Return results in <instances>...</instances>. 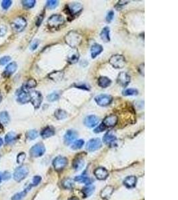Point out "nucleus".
Returning <instances> with one entry per match:
<instances>
[{
	"label": "nucleus",
	"mask_w": 178,
	"mask_h": 200,
	"mask_svg": "<svg viewBox=\"0 0 178 200\" xmlns=\"http://www.w3.org/2000/svg\"><path fill=\"white\" fill-rule=\"evenodd\" d=\"M59 4V2L57 0H49L47 2V6L49 9H55Z\"/></svg>",
	"instance_id": "79ce46f5"
},
{
	"label": "nucleus",
	"mask_w": 178,
	"mask_h": 200,
	"mask_svg": "<svg viewBox=\"0 0 178 200\" xmlns=\"http://www.w3.org/2000/svg\"><path fill=\"white\" fill-rule=\"evenodd\" d=\"M102 147V141L99 138L91 139L87 142L86 145V149L88 152H95Z\"/></svg>",
	"instance_id": "9d476101"
},
{
	"label": "nucleus",
	"mask_w": 178,
	"mask_h": 200,
	"mask_svg": "<svg viewBox=\"0 0 178 200\" xmlns=\"http://www.w3.org/2000/svg\"><path fill=\"white\" fill-rule=\"evenodd\" d=\"M2 95L1 93V91H0V103L2 102Z\"/></svg>",
	"instance_id": "4d7b16f0"
},
{
	"label": "nucleus",
	"mask_w": 178,
	"mask_h": 200,
	"mask_svg": "<svg viewBox=\"0 0 178 200\" xmlns=\"http://www.w3.org/2000/svg\"><path fill=\"white\" fill-rule=\"evenodd\" d=\"M41 181V178L40 176L36 175L34 176L33 180H32V186H37V185L40 184Z\"/></svg>",
	"instance_id": "a18cd8bd"
},
{
	"label": "nucleus",
	"mask_w": 178,
	"mask_h": 200,
	"mask_svg": "<svg viewBox=\"0 0 178 200\" xmlns=\"http://www.w3.org/2000/svg\"><path fill=\"white\" fill-rule=\"evenodd\" d=\"M64 76V73L62 71H53L49 75L50 79L53 80L54 82H58L62 79Z\"/></svg>",
	"instance_id": "bb28decb"
},
{
	"label": "nucleus",
	"mask_w": 178,
	"mask_h": 200,
	"mask_svg": "<svg viewBox=\"0 0 178 200\" xmlns=\"http://www.w3.org/2000/svg\"><path fill=\"white\" fill-rule=\"evenodd\" d=\"M114 17V12L113 11H110L109 12L107 13L106 15V21L108 23H110L112 20H113Z\"/></svg>",
	"instance_id": "09e8293b"
},
{
	"label": "nucleus",
	"mask_w": 178,
	"mask_h": 200,
	"mask_svg": "<svg viewBox=\"0 0 178 200\" xmlns=\"http://www.w3.org/2000/svg\"><path fill=\"white\" fill-rule=\"evenodd\" d=\"M79 53H77V52H73L68 56V62L70 63H72V64L75 63L79 60Z\"/></svg>",
	"instance_id": "2f4dec72"
},
{
	"label": "nucleus",
	"mask_w": 178,
	"mask_h": 200,
	"mask_svg": "<svg viewBox=\"0 0 178 200\" xmlns=\"http://www.w3.org/2000/svg\"><path fill=\"white\" fill-rule=\"evenodd\" d=\"M17 68V63L13 61V62L10 63L9 65H7V66L6 68L5 73L7 75H11L15 72Z\"/></svg>",
	"instance_id": "393cba45"
},
{
	"label": "nucleus",
	"mask_w": 178,
	"mask_h": 200,
	"mask_svg": "<svg viewBox=\"0 0 178 200\" xmlns=\"http://www.w3.org/2000/svg\"><path fill=\"white\" fill-rule=\"evenodd\" d=\"M84 140H76L74 142H73V144L72 145L71 148L72 149L77 150V149H79L83 147V145H84Z\"/></svg>",
	"instance_id": "e433bc0d"
},
{
	"label": "nucleus",
	"mask_w": 178,
	"mask_h": 200,
	"mask_svg": "<svg viewBox=\"0 0 178 200\" xmlns=\"http://www.w3.org/2000/svg\"><path fill=\"white\" fill-rule=\"evenodd\" d=\"M103 51L102 46L98 44H94L91 48V56L92 58L95 57L99 55Z\"/></svg>",
	"instance_id": "6ab92c4d"
},
{
	"label": "nucleus",
	"mask_w": 178,
	"mask_h": 200,
	"mask_svg": "<svg viewBox=\"0 0 178 200\" xmlns=\"http://www.w3.org/2000/svg\"><path fill=\"white\" fill-rule=\"evenodd\" d=\"M122 94L125 96H134L137 95L138 94V91L134 88H129V89H126L123 90Z\"/></svg>",
	"instance_id": "c9c22d12"
},
{
	"label": "nucleus",
	"mask_w": 178,
	"mask_h": 200,
	"mask_svg": "<svg viewBox=\"0 0 178 200\" xmlns=\"http://www.w3.org/2000/svg\"><path fill=\"white\" fill-rule=\"evenodd\" d=\"M15 140H16V134L13 132L7 133L5 136V141L7 144H12Z\"/></svg>",
	"instance_id": "c85d7f7f"
},
{
	"label": "nucleus",
	"mask_w": 178,
	"mask_h": 200,
	"mask_svg": "<svg viewBox=\"0 0 178 200\" xmlns=\"http://www.w3.org/2000/svg\"><path fill=\"white\" fill-rule=\"evenodd\" d=\"M39 44H40V41H39L37 40H35L34 41H32V43L30 45V49L32 50V51L36 50Z\"/></svg>",
	"instance_id": "de8ad7c7"
},
{
	"label": "nucleus",
	"mask_w": 178,
	"mask_h": 200,
	"mask_svg": "<svg viewBox=\"0 0 178 200\" xmlns=\"http://www.w3.org/2000/svg\"><path fill=\"white\" fill-rule=\"evenodd\" d=\"M69 13L72 15H76L82 10L83 7L79 3H73L68 6Z\"/></svg>",
	"instance_id": "a211bd4d"
},
{
	"label": "nucleus",
	"mask_w": 178,
	"mask_h": 200,
	"mask_svg": "<svg viewBox=\"0 0 178 200\" xmlns=\"http://www.w3.org/2000/svg\"><path fill=\"white\" fill-rule=\"evenodd\" d=\"M12 2L11 0H3L2 3V7L3 10H7L11 6Z\"/></svg>",
	"instance_id": "c03bdc74"
},
{
	"label": "nucleus",
	"mask_w": 178,
	"mask_h": 200,
	"mask_svg": "<svg viewBox=\"0 0 178 200\" xmlns=\"http://www.w3.org/2000/svg\"><path fill=\"white\" fill-rule=\"evenodd\" d=\"M68 164V159L62 156H58L53 161V165L56 171H61Z\"/></svg>",
	"instance_id": "1a4fd4ad"
},
{
	"label": "nucleus",
	"mask_w": 178,
	"mask_h": 200,
	"mask_svg": "<svg viewBox=\"0 0 178 200\" xmlns=\"http://www.w3.org/2000/svg\"><path fill=\"white\" fill-rule=\"evenodd\" d=\"M65 41L70 47L76 48L82 43V38L79 33L75 31H71L65 36Z\"/></svg>",
	"instance_id": "f257e3e1"
},
{
	"label": "nucleus",
	"mask_w": 178,
	"mask_h": 200,
	"mask_svg": "<svg viewBox=\"0 0 178 200\" xmlns=\"http://www.w3.org/2000/svg\"><path fill=\"white\" fill-rule=\"evenodd\" d=\"M7 33V28L4 25H0V36L3 37Z\"/></svg>",
	"instance_id": "3c124183"
},
{
	"label": "nucleus",
	"mask_w": 178,
	"mask_h": 200,
	"mask_svg": "<svg viewBox=\"0 0 178 200\" xmlns=\"http://www.w3.org/2000/svg\"><path fill=\"white\" fill-rule=\"evenodd\" d=\"M67 112L63 110L58 109L55 111V117L58 120H64V119L67 117Z\"/></svg>",
	"instance_id": "7c9ffc66"
},
{
	"label": "nucleus",
	"mask_w": 178,
	"mask_h": 200,
	"mask_svg": "<svg viewBox=\"0 0 178 200\" xmlns=\"http://www.w3.org/2000/svg\"><path fill=\"white\" fill-rule=\"evenodd\" d=\"M30 94V102H32L33 107L36 109H38L41 106L43 97L40 91H33L29 93Z\"/></svg>",
	"instance_id": "0eeeda50"
},
{
	"label": "nucleus",
	"mask_w": 178,
	"mask_h": 200,
	"mask_svg": "<svg viewBox=\"0 0 178 200\" xmlns=\"http://www.w3.org/2000/svg\"><path fill=\"white\" fill-rule=\"evenodd\" d=\"M118 122V117L117 115L111 114L110 115H107L103 121V125L106 127V128H111V127H114L116 125Z\"/></svg>",
	"instance_id": "f8f14e48"
},
{
	"label": "nucleus",
	"mask_w": 178,
	"mask_h": 200,
	"mask_svg": "<svg viewBox=\"0 0 178 200\" xmlns=\"http://www.w3.org/2000/svg\"><path fill=\"white\" fill-rule=\"evenodd\" d=\"M1 182H2V177L0 175V183H1Z\"/></svg>",
	"instance_id": "13d9d810"
},
{
	"label": "nucleus",
	"mask_w": 178,
	"mask_h": 200,
	"mask_svg": "<svg viewBox=\"0 0 178 200\" xmlns=\"http://www.w3.org/2000/svg\"><path fill=\"white\" fill-rule=\"evenodd\" d=\"M60 98V94L57 92H53L48 95L47 99L49 102H55Z\"/></svg>",
	"instance_id": "a19ab883"
},
{
	"label": "nucleus",
	"mask_w": 178,
	"mask_h": 200,
	"mask_svg": "<svg viewBox=\"0 0 178 200\" xmlns=\"http://www.w3.org/2000/svg\"><path fill=\"white\" fill-rule=\"evenodd\" d=\"M10 121V115L7 111H2V112H0V127L1 128L2 125H6L8 124Z\"/></svg>",
	"instance_id": "5701e85b"
},
{
	"label": "nucleus",
	"mask_w": 178,
	"mask_h": 200,
	"mask_svg": "<svg viewBox=\"0 0 178 200\" xmlns=\"http://www.w3.org/2000/svg\"><path fill=\"white\" fill-rule=\"evenodd\" d=\"M64 18L62 15L59 14L52 15L48 20V24L50 28L56 29L64 24Z\"/></svg>",
	"instance_id": "f03ea898"
},
{
	"label": "nucleus",
	"mask_w": 178,
	"mask_h": 200,
	"mask_svg": "<svg viewBox=\"0 0 178 200\" xmlns=\"http://www.w3.org/2000/svg\"><path fill=\"white\" fill-rule=\"evenodd\" d=\"M11 60V57L8 56H6L2 57L1 59H0V65H5L6 63H7L9 61Z\"/></svg>",
	"instance_id": "49530a36"
},
{
	"label": "nucleus",
	"mask_w": 178,
	"mask_h": 200,
	"mask_svg": "<svg viewBox=\"0 0 178 200\" xmlns=\"http://www.w3.org/2000/svg\"><path fill=\"white\" fill-rule=\"evenodd\" d=\"M27 26L25 19L22 17H18L15 19L11 24V27L14 31L16 32H21Z\"/></svg>",
	"instance_id": "20e7f679"
},
{
	"label": "nucleus",
	"mask_w": 178,
	"mask_h": 200,
	"mask_svg": "<svg viewBox=\"0 0 178 200\" xmlns=\"http://www.w3.org/2000/svg\"><path fill=\"white\" fill-rule=\"evenodd\" d=\"M10 178H11V175L9 172H7V171L4 172V174H3V179L7 180V179H9Z\"/></svg>",
	"instance_id": "864d4df0"
},
{
	"label": "nucleus",
	"mask_w": 178,
	"mask_h": 200,
	"mask_svg": "<svg viewBox=\"0 0 178 200\" xmlns=\"http://www.w3.org/2000/svg\"><path fill=\"white\" fill-rule=\"evenodd\" d=\"M37 86V82L36 79H34L33 78H30L26 82V85L25 87L28 89H32V88L36 87Z\"/></svg>",
	"instance_id": "ea45409f"
},
{
	"label": "nucleus",
	"mask_w": 178,
	"mask_h": 200,
	"mask_svg": "<svg viewBox=\"0 0 178 200\" xmlns=\"http://www.w3.org/2000/svg\"><path fill=\"white\" fill-rule=\"evenodd\" d=\"M3 140L2 139L1 137H0V147H1V146L3 145Z\"/></svg>",
	"instance_id": "6e6d98bb"
},
{
	"label": "nucleus",
	"mask_w": 178,
	"mask_h": 200,
	"mask_svg": "<svg viewBox=\"0 0 178 200\" xmlns=\"http://www.w3.org/2000/svg\"><path fill=\"white\" fill-rule=\"evenodd\" d=\"M17 101L20 103H22V104L28 103L30 102L29 93L26 91V90L24 89H21L17 94Z\"/></svg>",
	"instance_id": "2eb2a0df"
},
{
	"label": "nucleus",
	"mask_w": 178,
	"mask_h": 200,
	"mask_svg": "<svg viewBox=\"0 0 178 200\" xmlns=\"http://www.w3.org/2000/svg\"><path fill=\"white\" fill-rule=\"evenodd\" d=\"M94 175L97 179L99 180H104L106 179L108 175H109V172L104 167H98L94 170Z\"/></svg>",
	"instance_id": "dca6fc26"
},
{
	"label": "nucleus",
	"mask_w": 178,
	"mask_h": 200,
	"mask_svg": "<svg viewBox=\"0 0 178 200\" xmlns=\"http://www.w3.org/2000/svg\"><path fill=\"white\" fill-rule=\"evenodd\" d=\"M29 174V169L26 165H21L18 167L14 173V179L17 182L24 180Z\"/></svg>",
	"instance_id": "7ed1b4c3"
},
{
	"label": "nucleus",
	"mask_w": 178,
	"mask_h": 200,
	"mask_svg": "<svg viewBox=\"0 0 178 200\" xmlns=\"http://www.w3.org/2000/svg\"><path fill=\"white\" fill-rule=\"evenodd\" d=\"M111 83V81L107 77L102 76L98 79V85L102 88H106L109 87Z\"/></svg>",
	"instance_id": "4be33fe9"
},
{
	"label": "nucleus",
	"mask_w": 178,
	"mask_h": 200,
	"mask_svg": "<svg viewBox=\"0 0 178 200\" xmlns=\"http://www.w3.org/2000/svg\"><path fill=\"white\" fill-rule=\"evenodd\" d=\"M54 134H55V130L51 126H48L41 131V136L44 139H47V138L53 136Z\"/></svg>",
	"instance_id": "412c9836"
},
{
	"label": "nucleus",
	"mask_w": 178,
	"mask_h": 200,
	"mask_svg": "<svg viewBox=\"0 0 178 200\" xmlns=\"http://www.w3.org/2000/svg\"><path fill=\"white\" fill-rule=\"evenodd\" d=\"M99 121V120L98 117H97L96 115H91L85 118L84 125L87 127V128H92L98 125Z\"/></svg>",
	"instance_id": "ddd939ff"
},
{
	"label": "nucleus",
	"mask_w": 178,
	"mask_h": 200,
	"mask_svg": "<svg viewBox=\"0 0 178 200\" xmlns=\"http://www.w3.org/2000/svg\"><path fill=\"white\" fill-rule=\"evenodd\" d=\"M43 16H42V15H40V17H38L37 19V23H36V24L37 25H40L41 24V23L42 21V20H43Z\"/></svg>",
	"instance_id": "5fc2aeb1"
},
{
	"label": "nucleus",
	"mask_w": 178,
	"mask_h": 200,
	"mask_svg": "<svg viewBox=\"0 0 178 200\" xmlns=\"http://www.w3.org/2000/svg\"><path fill=\"white\" fill-rule=\"evenodd\" d=\"M110 63L115 68H122L125 66L126 61L125 57L122 55H114L109 60Z\"/></svg>",
	"instance_id": "39448f33"
},
{
	"label": "nucleus",
	"mask_w": 178,
	"mask_h": 200,
	"mask_svg": "<svg viewBox=\"0 0 178 200\" xmlns=\"http://www.w3.org/2000/svg\"><path fill=\"white\" fill-rule=\"evenodd\" d=\"M95 191V187L94 186H88L83 188L82 192L85 197H90Z\"/></svg>",
	"instance_id": "c756f323"
},
{
	"label": "nucleus",
	"mask_w": 178,
	"mask_h": 200,
	"mask_svg": "<svg viewBox=\"0 0 178 200\" xmlns=\"http://www.w3.org/2000/svg\"><path fill=\"white\" fill-rule=\"evenodd\" d=\"M139 71H140V74H142L143 76L144 75V63L140 65V66H139Z\"/></svg>",
	"instance_id": "603ef678"
},
{
	"label": "nucleus",
	"mask_w": 178,
	"mask_h": 200,
	"mask_svg": "<svg viewBox=\"0 0 178 200\" xmlns=\"http://www.w3.org/2000/svg\"><path fill=\"white\" fill-rule=\"evenodd\" d=\"M62 186L65 189L71 190L73 187V186H74V183H73V181L72 179L66 178L62 182Z\"/></svg>",
	"instance_id": "473e14b6"
},
{
	"label": "nucleus",
	"mask_w": 178,
	"mask_h": 200,
	"mask_svg": "<svg viewBox=\"0 0 178 200\" xmlns=\"http://www.w3.org/2000/svg\"><path fill=\"white\" fill-rule=\"evenodd\" d=\"M27 190H24L21 192H19L16 194H15L12 198H11V200H23L27 194Z\"/></svg>",
	"instance_id": "58836bf2"
},
{
	"label": "nucleus",
	"mask_w": 178,
	"mask_h": 200,
	"mask_svg": "<svg viewBox=\"0 0 178 200\" xmlns=\"http://www.w3.org/2000/svg\"><path fill=\"white\" fill-rule=\"evenodd\" d=\"M103 141L104 143L107 145L113 144L116 141V136L111 133H107L103 138Z\"/></svg>",
	"instance_id": "b1692460"
},
{
	"label": "nucleus",
	"mask_w": 178,
	"mask_h": 200,
	"mask_svg": "<svg viewBox=\"0 0 178 200\" xmlns=\"http://www.w3.org/2000/svg\"><path fill=\"white\" fill-rule=\"evenodd\" d=\"M84 161L83 159H80V158H77L75 159V161H73V167L74 168L75 170L77 171H79L80 170H82V169L84 167Z\"/></svg>",
	"instance_id": "cd10ccee"
},
{
	"label": "nucleus",
	"mask_w": 178,
	"mask_h": 200,
	"mask_svg": "<svg viewBox=\"0 0 178 200\" xmlns=\"http://www.w3.org/2000/svg\"><path fill=\"white\" fill-rule=\"evenodd\" d=\"M45 152V148L42 143H38L34 145L30 149V156L33 157H39L43 156Z\"/></svg>",
	"instance_id": "423d86ee"
},
{
	"label": "nucleus",
	"mask_w": 178,
	"mask_h": 200,
	"mask_svg": "<svg viewBox=\"0 0 178 200\" xmlns=\"http://www.w3.org/2000/svg\"><path fill=\"white\" fill-rule=\"evenodd\" d=\"M112 99L113 98L111 95L106 94H100L95 98V101L97 104L102 107L109 106L111 103Z\"/></svg>",
	"instance_id": "6e6552de"
},
{
	"label": "nucleus",
	"mask_w": 178,
	"mask_h": 200,
	"mask_svg": "<svg viewBox=\"0 0 178 200\" xmlns=\"http://www.w3.org/2000/svg\"><path fill=\"white\" fill-rule=\"evenodd\" d=\"M137 183V178L135 176H128L123 181V184L127 188H133Z\"/></svg>",
	"instance_id": "aec40b11"
},
{
	"label": "nucleus",
	"mask_w": 178,
	"mask_h": 200,
	"mask_svg": "<svg viewBox=\"0 0 178 200\" xmlns=\"http://www.w3.org/2000/svg\"><path fill=\"white\" fill-rule=\"evenodd\" d=\"M130 82H131V77L127 74V73L126 72L119 73L117 78V82L119 86L125 87L129 85Z\"/></svg>",
	"instance_id": "9b49d317"
},
{
	"label": "nucleus",
	"mask_w": 178,
	"mask_h": 200,
	"mask_svg": "<svg viewBox=\"0 0 178 200\" xmlns=\"http://www.w3.org/2000/svg\"><path fill=\"white\" fill-rule=\"evenodd\" d=\"M106 127L104 126L103 124H101L100 125H99L98 128H96L94 129V132L95 133H100V132H102L103 130L106 129Z\"/></svg>",
	"instance_id": "8fccbe9b"
},
{
	"label": "nucleus",
	"mask_w": 178,
	"mask_h": 200,
	"mask_svg": "<svg viewBox=\"0 0 178 200\" xmlns=\"http://www.w3.org/2000/svg\"><path fill=\"white\" fill-rule=\"evenodd\" d=\"M25 157H26V155L24 152H21L19 153V154L17 155V163H22L24 162V160H25Z\"/></svg>",
	"instance_id": "37998d69"
},
{
	"label": "nucleus",
	"mask_w": 178,
	"mask_h": 200,
	"mask_svg": "<svg viewBox=\"0 0 178 200\" xmlns=\"http://www.w3.org/2000/svg\"><path fill=\"white\" fill-rule=\"evenodd\" d=\"M75 180L76 182L81 183H85V184H90L91 182L90 179L87 178V177H86L84 175H79V176H77L75 178Z\"/></svg>",
	"instance_id": "72a5a7b5"
},
{
	"label": "nucleus",
	"mask_w": 178,
	"mask_h": 200,
	"mask_svg": "<svg viewBox=\"0 0 178 200\" xmlns=\"http://www.w3.org/2000/svg\"><path fill=\"white\" fill-rule=\"evenodd\" d=\"M110 30L108 27H105V28L102 29L101 33H100V37H101L102 40L103 41L105 42L110 41Z\"/></svg>",
	"instance_id": "a878e982"
},
{
	"label": "nucleus",
	"mask_w": 178,
	"mask_h": 200,
	"mask_svg": "<svg viewBox=\"0 0 178 200\" xmlns=\"http://www.w3.org/2000/svg\"><path fill=\"white\" fill-rule=\"evenodd\" d=\"M77 137V133L74 130H68L64 136V143L65 145L73 144Z\"/></svg>",
	"instance_id": "4468645a"
},
{
	"label": "nucleus",
	"mask_w": 178,
	"mask_h": 200,
	"mask_svg": "<svg viewBox=\"0 0 178 200\" xmlns=\"http://www.w3.org/2000/svg\"><path fill=\"white\" fill-rule=\"evenodd\" d=\"M36 1L35 0H24L21 2V3L24 8L25 9H31L34 7L36 5Z\"/></svg>",
	"instance_id": "f704fd0d"
},
{
	"label": "nucleus",
	"mask_w": 178,
	"mask_h": 200,
	"mask_svg": "<svg viewBox=\"0 0 178 200\" xmlns=\"http://www.w3.org/2000/svg\"><path fill=\"white\" fill-rule=\"evenodd\" d=\"M37 136H38V133L37 131L35 129L29 130L26 133V137L29 140H33L35 139H36Z\"/></svg>",
	"instance_id": "4c0bfd02"
},
{
	"label": "nucleus",
	"mask_w": 178,
	"mask_h": 200,
	"mask_svg": "<svg viewBox=\"0 0 178 200\" xmlns=\"http://www.w3.org/2000/svg\"><path fill=\"white\" fill-rule=\"evenodd\" d=\"M114 191V188L111 186H107L100 192V197L103 199L107 200L111 197V195L113 194Z\"/></svg>",
	"instance_id": "f3484780"
}]
</instances>
